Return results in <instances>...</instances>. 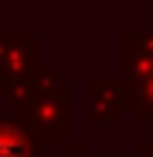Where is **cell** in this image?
Instances as JSON below:
<instances>
[{"label":"cell","instance_id":"cell-1","mask_svg":"<svg viewBox=\"0 0 153 157\" xmlns=\"http://www.w3.org/2000/svg\"><path fill=\"white\" fill-rule=\"evenodd\" d=\"M0 157H28V147H24L21 136L0 133Z\"/></svg>","mask_w":153,"mask_h":157}]
</instances>
